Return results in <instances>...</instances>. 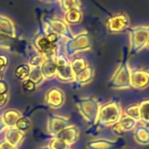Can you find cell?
Returning <instances> with one entry per match:
<instances>
[{
	"label": "cell",
	"instance_id": "f1b7e54d",
	"mask_svg": "<svg viewBox=\"0 0 149 149\" xmlns=\"http://www.w3.org/2000/svg\"><path fill=\"white\" fill-rule=\"evenodd\" d=\"M9 93V86L3 79H0V95Z\"/></svg>",
	"mask_w": 149,
	"mask_h": 149
},
{
	"label": "cell",
	"instance_id": "5bb4252c",
	"mask_svg": "<svg viewBox=\"0 0 149 149\" xmlns=\"http://www.w3.org/2000/svg\"><path fill=\"white\" fill-rule=\"evenodd\" d=\"M24 138V133L16 129L15 127H12V128H7L4 136V141L9 142L10 145L17 148L22 143Z\"/></svg>",
	"mask_w": 149,
	"mask_h": 149
},
{
	"label": "cell",
	"instance_id": "836d02e7",
	"mask_svg": "<svg viewBox=\"0 0 149 149\" xmlns=\"http://www.w3.org/2000/svg\"><path fill=\"white\" fill-rule=\"evenodd\" d=\"M38 149H50V148H49L48 146H45V147H41V148H39Z\"/></svg>",
	"mask_w": 149,
	"mask_h": 149
},
{
	"label": "cell",
	"instance_id": "484cf974",
	"mask_svg": "<svg viewBox=\"0 0 149 149\" xmlns=\"http://www.w3.org/2000/svg\"><path fill=\"white\" fill-rule=\"evenodd\" d=\"M45 57L41 54H37L34 55L31 60H30V64L29 65L31 67H40V65L43 64V62L45 61Z\"/></svg>",
	"mask_w": 149,
	"mask_h": 149
},
{
	"label": "cell",
	"instance_id": "8992f818",
	"mask_svg": "<svg viewBox=\"0 0 149 149\" xmlns=\"http://www.w3.org/2000/svg\"><path fill=\"white\" fill-rule=\"evenodd\" d=\"M57 65L56 77L63 82H72L75 80V75L72 72L71 62L64 55L56 56L55 58Z\"/></svg>",
	"mask_w": 149,
	"mask_h": 149
},
{
	"label": "cell",
	"instance_id": "d4e9b609",
	"mask_svg": "<svg viewBox=\"0 0 149 149\" xmlns=\"http://www.w3.org/2000/svg\"><path fill=\"white\" fill-rule=\"evenodd\" d=\"M30 126H31V123H30V120L25 118V117H21L16 123L15 125V128L24 133L25 131H27L29 128H30Z\"/></svg>",
	"mask_w": 149,
	"mask_h": 149
},
{
	"label": "cell",
	"instance_id": "4dcf8cb0",
	"mask_svg": "<svg viewBox=\"0 0 149 149\" xmlns=\"http://www.w3.org/2000/svg\"><path fill=\"white\" fill-rule=\"evenodd\" d=\"M17 148L10 145L9 142H7L6 141H0V149H17Z\"/></svg>",
	"mask_w": 149,
	"mask_h": 149
},
{
	"label": "cell",
	"instance_id": "6da1fadb",
	"mask_svg": "<svg viewBox=\"0 0 149 149\" xmlns=\"http://www.w3.org/2000/svg\"><path fill=\"white\" fill-rule=\"evenodd\" d=\"M122 116L121 107L117 100H111L100 107V112L95 123L97 126L109 127L118 122Z\"/></svg>",
	"mask_w": 149,
	"mask_h": 149
},
{
	"label": "cell",
	"instance_id": "44dd1931",
	"mask_svg": "<svg viewBox=\"0 0 149 149\" xmlns=\"http://www.w3.org/2000/svg\"><path fill=\"white\" fill-rule=\"evenodd\" d=\"M124 113L126 115H127L128 117L134 119V120L141 121V114H140V107L137 104H134V105H130L128 107H127L124 110Z\"/></svg>",
	"mask_w": 149,
	"mask_h": 149
},
{
	"label": "cell",
	"instance_id": "e575fe53",
	"mask_svg": "<svg viewBox=\"0 0 149 149\" xmlns=\"http://www.w3.org/2000/svg\"><path fill=\"white\" fill-rule=\"evenodd\" d=\"M146 47H148L149 49V35H148V41H147V45H146Z\"/></svg>",
	"mask_w": 149,
	"mask_h": 149
},
{
	"label": "cell",
	"instance_id": "f546056e",
	"mask_svg": "<svg viewBox=\"0 0 149 149\" xmlns=\"http://www.w3.org/2000/svg\"><path fill=\"white\" fill-rule=\"evenodd\" d=\"M9 100V93L0 95V108L4 107Z\"/></svg>",
	"mask_w": 149,
	"mask_h": 149
},
{
	"label": "cell",
	"instance_id": "52a82bcc",
	"mask_svg": "<svg viewBox=\"0 0 149 149\" xmlns=\"http://www.w3.org/2000/svg\"><path fill=\"white\" fill-rule=\"evenodd\" d=\"M70 120L67 117H63L59 115L51 114L48 117V122H47V130L49 134L54 137L58 133H59L61 130H63L65 127L70 126Z\"/></svg>",
	"mask_w": 149,
	"mask_h": 149
},
{
	"label": "cell",
	"instance_id": "7402d4cb",
	"mask_svg": "<svg viewBox=\"0 0 149 149\" xmlns=\"http://www.w3.org/2000/svg\"><path fill=\"white\" fill-rule=\"evenodd\" d=\"M29 79L32 80L37 85V86H39L45 80V79L42 75V72L40 71V67H31Z\"/></svg>",
	"mask_w": 149,
	"mask_h": 149
},
{
	"label": "cell",
	"instance_id": "2e32d148",
	"mask_svg": "<svg viewBox=\"0 0 149 149\" xmlns=\"http://www.w3.org/2000/svg\"><path fill=\"white\" fill-rule=\"evenodd\" d=\"M134 136L137 143L149 145V127L147 126H136L134 129Z\"/></svg>",
	"mask_w": 149,
	"mask_h": 149
},
{
	"label": "cell",
	"instance_id": "d6986e66",
	"mask_svg": "<svg viewBox=\"0 0 149 149\" xmlns=\"http://www.w3.org/2000/svg\"><path fill=\"white\" fill-rule=\"evenodd\" d=\"M81 18H82V14L78 8H73V9L68 10V11L65 14L66 21L72 24L79 23Z\"/></svg>",
	"mask_w": 149,
	"mask_h": 149
},
{
	"label": "cell",
	"instance_id": "83f0119b",
	"mask_svg": "<svg viewBox=\"0 0 149 149\" xmlns=\"http://www.w3.org/2000/svg\"><path fill=\"white\" fill-rule=\"evenodd\" d=\"M63 5L65 10H71L73 8H78V5L79 4L78 0H62Z\"/></svg>",
	"mask_w": 149,
	"mask_h": 149
},
{
	"label": "cell",
	"instance_id": "e0dca14e",
	"mask_svg": "<svg viewBox=\"0 0 149 149\" xmlns=\"http://www.w3.org/2000/svg\"><path fill=\"white\" fill-rule=\"evenodd\" d=\"M94 76V71L91 66H87L85 70L75 76V82L79 86H84L90 83Z\"/></svg>",
	"mask_w": 149,
	"mask_h": 149
},
{
	"label": "cell",
	"instance_id": "5b68a950",
	"mask_svg": "<svg viewBox=\"0 0 149 149\" xmlns=\"http://www.w3.org/2000/svg\"><path fill=\"white\" fill-rule=\"evenodd\" d=\"M130 17L125 12H121L107 19V26L109 32L113 34H119L127 31V29L130 27Z\"/></svg>",
	"mask_w": 149,
	"mask_h": 149
},
{
	"label": "cell",
	"instance_id": "277c9868",
	"mask_svg": "<svg viewBox=\"0 0 149 149\" xmlns=\"http://www.w3.org/2000/svg\"><path fill=\"white\" fill-rule=\"evenodd\" d=\"M76 105L79 112L86 122L93 125L97 122L100 106L95 98H79L76 101Z\"/></svg>",
	"mask_w": 149,
	"mask_h": 149
},
{
	"label": "cell",
	"instance_id": "7c38bea8",
	"mask_svg": "<svg viewBox=\"0 0 149 149\" xmlns=\"http://www.w3.org/2000/svg\"><path fill=\"white\" fill-rule=\"evenodd\" d=\"M54 137L64 141L67 145L71 146V145L74 144L75 142H77V141L79 140V130L77 127H75L73 125H70V126L65 127L59 133H58Z\"/></svg>",
	"mask_w": 149,
	"mask_h": 149
},
{
	"label": "cell",
	"instance_id": "ba28073f",
	"mask_svg": "<svg viewBox=\"0 0 149 149\" xmlns=\"http://www.w3.org/2000/svg\"><path fill=\"white\" fill-rule=\"evenodd\" d=\"M124 139H118L116 141H110L107 139H98L90 141L86 144L87 149H120L125 146Z\"/></svg>",
	"mask_w": 149,
	"mask_h": 149
},
{
	"label": "cell",
	"instance_id": "4fadbf2b",
	"mask_svg": "<svg viewBox=\"0 0 149 149\" xmlns=\"http://www.w3.org/2000/svg\"><path fill=\"white\" fill-rule=\"evenodd\" d=\"M55 58H45L43 64L40 65V71L45 79H50L56 77L57 65H56Z\"/></svg>",
	"mask_w": 149,
	"mask_h": 149
},
{
	"label": "cell",
	"instance_id": "ac0fdd59",
	"mask_svg": "<svg viewBox=\"0 0 149 149\" xmlns=\"http://www.w3.org/2000/svg\"><path fill=\"white\" fill-rule=\"evenodd\" d=\"M71 66H72V69L74 75L76 76L79 72H81L83 70H85L88 66V65H87L86 60H85L84 58H76L71 62Z\"/></svg>",
	"mask_w": 149,
	"mask_h": 149
},
{
	"label": "cell",
	"instance_id": "d590c367",
	"mask_svg": "<svg viewBox=\"0 0 149 149\" xmlns=\"http://www.w3.org/2000/svg\"><path fill=\"white\" fill-rule=\"evenodd\" d=\"M2 77H3V73H2V71H0V79H2Z\"/></svg>",
	"mask_w": 149,
	"mask_h": 149
},
{
	"label": "cell",
	"instance_id": "9c48e42d",
	"mask_svg": "<svg viewBox=\"0 0 149 149\" xmlns=\"http://www.w3.org/2000/svg\"><path fill=\"white\" fill-rule=\"evenodd\" d=\"M131 86L137 89H145L149 86V71L134 69L131 72Z\"/></svg>",
	"mask_w": 149,
	"mask_h": 149
},
{
	"label": "cell",
	"instance_id": "30bf717a",
	"mask_svg": "<svg viewBox=\"0 0 149 149\" xmlns=\"http://www.w3.org/2000/svg\"><path fill=\"white\" fill-rule=\"evenodd\" d=\"M45 101L52 108H59L65 103V94L59 88H51L45 93Z\"/></svg>",
	"mask_w": 149,
	"mask_h": 149
},
{
	"label": "cell",
	"instance_id": "7a4b0ae2",
	"mask_svg": "<svg viewBox=\"0 0 149 149\" xmlns=\"http://www.w3.org/2000/svg\"><path fill=\"white\" fill-rule=\"evenodd\" d=\"M131 68L127 62V52H125L121 63L113 74L109 86L113 89H127L131 86Z\"/></svg>",
	"mask_w": 149,
	"mask_h": 149
},
{
	"label": "cell",
	"instance_id": "3957f363",
	"mask_svg": "<svg viewBox=\"0 0 149 149\" xmlns=\"http://www.w3.org/2000/svg\"><path fill=\"white\" fill-rule=\"evenodd\" d=\"M130 38L129 55L134 56L146 47L149 35V25L133 26L127 29Z\"/></svg>",
	"mask_w": 149,
	"mask_h": 149
},
{
	"label": "cell",
	"instance_id": "4316f807",
	"mask_svg": "<svg viewBox=\"0 0 149 149\" xmlns=\"http://www.w3.org/2000/svg\"><path fill=\"white\" fill-rule=\"evenodd\" d=\"M22 88L26 93H32L36 90L37 85L31 79H27L25 80H23L22 82Z\"/></svg>",
	"mask_w": 149,
	"mask_h": 149
},
{
	"label": "cell",
	"instance_id": "d6a6232c",
	"mask_svg": "<svg viewBox=\"0 0 149 149\" xmlns=\"http://www.w3.org/2000/svg\"><path fill=\"white\" fill-rule=\"evenodd\" d=\"M6 128H7V127L5 126V124L3 123V121L2 120V119H1V117H0V133H1L2 131L5 130Z\"/></svg>",
	"mask_w": 149,
	"mask_h": 149
},
{
	"label": "cell",
	"instance_id": "9a60e30c",
	"mask_svg": "<svg viewBox=\"0 0 149 149\" xmlns=\"http://www.w3.org/2000/svg\"><path fill=\"white\" fill-rule=\"evenodd\" d=\"M22 117V113L16 109H8L3 112L1 116L2 120L7 127V128L15 127L17 121Z\"/></svg>",
	"mask_w": 149,
	"mask_h": 149
},
{
	"label": "cell",
	"instance_id": "ffe728a7",
	"mask_svg": "<svg viewBox=\"0 0 149 149\" xmlns=\"http://www.w3.org/2000/svg\"><path fill=\"white\" fill-rule=\"evenodd\" d=\"M31 72V66L27 64H21L15 69V75L17 79L25 80L29 79V75Z\"/></svg>",
	"mask_w": 149,
	"mask_h": 149
},
{
	"label": "cell",
	"instance_id": "8fae6325",
	"mask_svg": "<svg viewBox=\"0 0 149 149\" xmlns=\"http://www.w3.org/2000/svg\"><path fill=\"white\" fill-rule=\"evenodd\" d=\"M137 126V121L128 117L126 114H122L120 120L112 126V131L115 135H121L126 132L132 131Z\"/></svg>",
	"mask_w": 149,
	"mask_h": 149
},
{
	"label": "cell",
	"instance_id": "cb8c5ba5",
	"mask_svg": "<svg viewBox=\"0 0 149 149\" xmlns=\"http://www.w3.org/2000/svg\"><path fill=\"white\" fill-rule=\"evenodd\" d=\"M48 147L50 148V149H70V146L67 145L64 141L53 137L52 140L50 141Z\"/></svg>",
	"mask_w": 149,
	"mask_h": 149
},
{
	"label": "cell",
	"instance_id": "603a6c76",
	"mask_svg": "<svg viewBox=\"0 0 149 149\" xmlns=\"http://www.w3.org/2000/svg\"><path fill=\"white\" fill-rule=\"evenodd\" d=\"M140 114L141 121L149 124V100L142 101L140 105Z\"/></svg>",
	"mask_w": 149,
	"mask_h": 149
},
{
	"label": "cell",
	"instance_id": "1f68e13d",
	"mask_svg": "<svg viewBox=\"0 0 149 149\" xmlns=\"http://www.w3.org/2000/svg\"><path fill=\"white\" fill-rule=\"evenodd\" d=\"M7 58L4 56H0V71H2V69L7 65Z\"/></svg>",
	"mask_w": 149,
	"mask_h": 149
}]
</instances>
